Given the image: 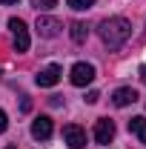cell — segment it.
I'll list each match as a JSON object with an SVG mask.
<instances>
[{
    "label": "cell",
    "instance_id": "e0dca14e",
    "mask_svg": "<svg viewBox=\"0 0 146 149\" xmlns=\"http://www.w3.org/2000/svg\"><path fill=\"white\" fill-rule=\"evenodd\" d=\"M0 3H3V6H12V3H17V0H0Z\"/></svg>",
    "mask_w": 146,
    "mask_h": 149
},
{
    "label": "cell",
    "instance_id": "ba28073f",
    "mask_svg": "<svg viewBox=\"0 0 146 149\" xmlns=\"http://www.w3.org/2000/svg\"><path fill=\"white\" fill-rule=\"evenodd\" d=\"M32 135H35L37 141H49V138H52V118L40 115L35 123H32Z\"/></svg>",
    "mask_w": 146,
    "mask_h": 149
},
{
    "label": "cell",
    "instance_id": "277c9868",
    "mask_svg": "<svg viewBox=\"0 0 146 149\" xmlns=\"http://www.w3.org/2000/svg\"><path fill=\"white\" fill-rule=\"evenodd\" d=\"M112 138H115V123H112L109 118H100V120L95 123V141H97L100 146H109Z\"/></svg>",
    "mask_w": 146,
    "mask_h": 149
},
{
    "label": "cell",
    "instance_id": "6da1fadb",
    "mask_svg": "<svg viewBox=\"0 0 146 149\" xmlns=\"http://www.w3.org/2000/svg\"><path fill=\"white\" fill-rule=\"evenodd\" d=\"M97 32H100V40L109 46V49H117V46H123L132 35V23L126 17H106L100 26H97Z\"/></svg>",
    "mask_w": 146,
    "mask_h": 149
},
{
    "label": "cell",
    "instance_id": "8992f818",
    "mask_svg": "<svg viewBox=\"0 0 146 149\" xmlns=\"http://www.w3.org/2000/svg\"><path fill=\"white\" fill-rule=\"evenodd\" d=\"M63 138H66L69 149H86V132L80 129V126H74V123L63 126Z\"/></svg>",
    "mask_w": 146,
    "mask_h": 149
},
{
    "label": "cell",
    "instance_id": "3957f363",
    "mask_svg": "<svg viewBox=\"0 0 146 149\" xmlns=\"http://www.w3.org/2000/svg\"><path fill=\"white\" fill-rule=\"evenodd\" d=\"M69 77H72L74 86H89L92 80H95V66H92V63H74Z\"/></svg>",
    "mask_w": 146,
    "mask_h": 149
},
{
    "label": "cell",
    "instance_id": "9a60e30c",
    "mask_svg": "<svg viewBox=\"0 0 146 149\" xmlns=\"http://www.w3.org/2000/svg\"><path fill=\"white\" fill-rule=\"evenodd\" d=\"M97 100H100V95H97V92H95V89H92V92L86 95V103H97Z\"/></svg>",
    "mask_w": 146,
    "mask_h": 149
},
{
    "label": "cell",
    "instance_id": "5bb4252c",
    "mask_svg": "<svg viewBox=\"0 0 146 149\" xmlns=\"http://www.w3.org/2000/svg\"><path fill=\"white\" fill-rule=\"evenodd\" d=\"M6 126H9V118H6V112L0 109V132H6Z\"/></svg>",
    "mask_w": 146,
    "mask_h": 149
},
{
    "label": "cell",
    "instance_id": "4fadbf2b",
    "mask_svg": "<svg viewBox=\"0 0 146 149\" xmlns=\"http://www.w3.org/2000/svg\"><path fill=\"white\" fill-rule=\"evenodd\" d=\"M32 6L40 12V9H52V6H57V0H32Z\"/></svg>",
    "mask_w": 146,
    "mask_h": 149
},
{
    "label": "cell",
    "instance_id": "7a4b0ae2",
    "mask_svg": "<svg viewBox=\"0 0 146 149\" xmlns=\"http://www.w3.org/2000/svg\"><path fill=\"white\" fill-rule=\"evenodd\" d=\"M9 29L15 32V52H29V29H26V23L20 17H12L9 20Z\"/></svg>",
    "mask_w": 146,
    "mask_h": 149
},
{
    "label": "cell",
    "instance_id": "30bf717a",
    "mask_svg": "<svg viewBox=\"0 0 146 149\" xmlns=\"http://www.w3.org/2000/svg\"><path fill=\"white\" fill-rule=\"evenodd\" d=\"M129 132H132L140 143H146V118H132V120H129Z\"/></svg>",
    "mask_w": 146,
    "mask_h": 149
},
{
    "label": "cell",
    "instance_id": "7c38bea8",
    "mask_svg": "<svg viewBox=\"0 0 146 149\" xmlns=\"http://www.w3.org/2000/svg\"><path fill=\"white\" fill-rule=\"evenodd\" d=\"M66 6L74 9V12H83V9H92L95 6V0H66Z\"/></svg>",
    "mask_w": 146,
    "mask_h": 149
},
{
    "label": "cell",
    "instance_id": "8fae6325",
    "mask_svg": "<svg viewBox=\"0 0 146 149\" xmlns=\"http://www.w3.org/2000/svg\"><path fill=\"white\" fill-rule=\"evenodd\" d=\"M69 35H72V40H74V43H83V40L89 37V26L77 20V23H72V32H69Z\"/></svg>",
    "mask_w": 146,
    "mask_h": 149
},
{
    "label": "cell",
    "instance_id": "9c48e42d",
    "mask_svg": "<svg viewBox=\"0 0 146 149\" xmlns=\"http://www.w3.org/2000/svg\"><path fill=\"white\" fill-rule=\"evenodd\" d=\"M135 100H138V92L132 86H120V89H115V95H112V103L115 106H129Z\"/></svg>",
    "mask_w": 146,
    "mask_h": 149
},
{
    "label": "cell",
    "instance_id": "5b68a950",
    "mask_svg": "<svg viewBox=\"0 0 146 149\" xmlns=\"http://www.w3.org/2000/svg\"><path fill=\"white\" fill-rule=\"evenodd\" d=\"M35 29H37V35H40V37H57V35H60V29H63V23H60V20H55V17L40 15Z\"/></svg>",
    "mask_w": 146,
    "mask_h": 149
},
{
    "label": "cell",
    "instance_id": "ac0fdd59",
    "mask_svg": "<svg viewBox=\"0 0 146 149\" xmlns=\"http://www.w3.org/2000/svg\"><path fill=\"white\" fill-rule=\"evenodd\" d=\"M6 149H15V146H6Z\"/></svg>",
    "mask_w": 146,
    "mask_h": 149
},
{
    "label": "cell",
    "instance_id": "2e32d148",
    "mask_svg": "<svg viewBox=\"0 0 146 149\" xmlns=\"http://www.w3.org/2000/svg\"><path fill=\"white\" fill-rule=\"evenodd\" d=\"M140 80L146 83V66H140Z\"/></svg>",
    "mask_w": 146,
    "mask_h": 149
},
{
    "label": "cell",
    "instance_id": "52a82bcc",
    "mask_svg": "<svg viewBox=\"0 0 146 149\" xmlns=\"http://www.w3.org/2000/svg\"><path fill=\"white\" fill-rule=\"evenodd\" d=\"M60 74H63V69H60L57 63H52V66H46L43 72L37 74L35 80H37V86H55L57 80H60Z\"/></svg>",
    "mask_w": 146,
    "mask_h": 149
}]
</instances>
